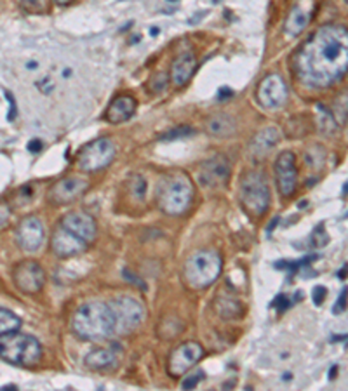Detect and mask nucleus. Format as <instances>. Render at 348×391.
<instances>
[{
    "label": "nucleus",
    "instance_id": "12",
    "mask_svg": "<svg viewBox=\"0 0 348 391\" xmlns=\"http://www.w3.org/2000/svg\"><path fill=\"white\" fill-rule=\"evenodd\" d=\"M275 184L282 197H291L298 186V169L293 151H282L275 160Z\"/></svg>",
    "mask_w": 348,
    "mask_h": 391
},
{
    "label": "nucleus",
    "instance_id": "6",
    "mask_svg": "<svg viewBox=\"0 0 348 391\" xmlns=\"http://www.w3.org/2000/svg\"><path fill=\"white\" fill-rule=\"evenodd\" d=\"M241 200L248 214L260 217L270 205L268 179L261 171H249L241 179Z\"/></svg>",
    "mask_w": 348,
    "mask_h": 391
},
{
    "label": "nucleus",
    "instance_id": "3",
    "mask_svg": "<svg viewBox=\"0 0 348 391\" xmlns=\"http://www.w3.org/2000/svg\"><path fill=\"white\" fill-rule=\"evenodd\" d=\"M223 271V259L216 251H197L185 261L183 278L192 289H208L220 278Z\"/></svg>",
    "mask_w": 348,
    "mask_h": 391
},
{
    "label": "nucleus",
    "instance_id": "14",
    "mask_svg": "<svg viewBox=\"0 0 348 391\" xmlns=\"http://www.w3.org/2000/svg\"><path fill=\"white\" fill-rule=\"evenodd\" d=\"M89 190V183L79 177H65L56 181L49 190V200L56 205H68L79 200Z\"/></svg>",
    "mask_w": 348,
    "mask_h": 391
},
{
    "label": "nucleus",
    "instance_id": "17",
    "mask_svg": "<svg viewBox=\"0 0 348 391\" xmlns=\"http://www.w3.org/2000/svg\"><path fill=\"white\" fill-rule=\"evenodd\" d=\"M60 224L67 230H70L72 233H75L77 237H81L82 240L91 244L94 242L98 235V226L96 221L91 214H87L84 211H74L68 212L67 216H63V219L60 221Z\"/></svg>",
    "mask_w": 348,
    "mask_h": 391
},
{
    "label": "nucleus",
    "instance_id": "39",
    "mask_svg": "<svg viewBox=\"0 0 348 391\" xmlns=\"http://www.w3.org/2000/svg\"><path fill=\"white\" fill-rule=\"evenodd\" d=\"M54 2H56L58 6H68V4H72L74 0H54Z\"/></svg>",
    "mask_w": 348,
    "mask_h": 391
},
{
    "label": "nucleus",
    "instance_id": "10",
    "mask_svg": "<svg viewBox=\"0 0 348 391\" xmlns=\"http://www.w3.org/2000/svg\"><path fill=\"white\" fill-rule=\"evenodd\" d=\"M204 357V348L195 341L183 343L173 351L168 362V372L173 378L185 376L190 369H194L199 364V360Z\"/></svg>",
    "mask_w": 348,
    "mask_h": 391
},
{
    "label": "nucleus",
    "instance_id": "9",
    "mask_svg": "<svg viewBox=\"0 0 348 391\" xmlns=\"http://www.w3.org/2000/svg\"><path fill=\"white\" fill-rule=\"evenodd\" d=\"M256 100L267 110L284 107L288 101V85L284 78L277 74H270L260 82L258 90H256Z\"/></svg>",
    "mask_w": 348,
    "mask_h": 391
},
{
    "label": "nucleus",
    "instance_id": "18",
    "mask_svg": "<svg viewBox=\"0 0 348 391\" xmlns=\"http://www.w3.org/2000/svg\"><path fill=\"white\" fill-rule=\"evenodd\" d=\"M195 70H197V57L192 53H183L173 61L171 74H169V81L176 87H183L188 84L192 77H194Z\"/></svg>",
    "mask_w": 348,
    "mask_h": 391
},
{
    "label": "nucleus",
    "instance_id": "37",
    "mask_svg": "<svg viewBox=\"0 0 348 391\" xmlns=\"http://www.w3.org/2000/svg\"><path fill=\"white\" fill-rule=\"evenodd\" d=\"M28 150L34 151V153H37V151H41V150H42V143H41V141H39V139L30 141V143H28Z\"/></svg>",
    "mask_w": 348,
    "mask_h": 391
},
{
    "label": "nucleus",
    "instance_id": "32",
    "mask_svg": "<svg viewBox=\"0 0 348 391\" xmlns=\"http://www.w3.org/2000/svg\"><path fill=\"white\" fill-rule=\"evenodd\" d=\"M272 306L277 308L279 311H284V310H288V308H289V299L286 298L284 294H279L277 298L274 299V303H272Z\"/></svg>",
    "mask_w": 348,
    "mask_h": 391
},
{
    "label": "nucleus",
    "instance_id": "33",
    "mask_svg": "<svg viewBox=\"0 0 348 391\" xmlns=\"http://www.w3.org/2000/svg\"><path fill=\"white\" fill-rule=\"evenodd\" d=\"M345 308H347V289H343L342 291V294H340V298H338V301H336L335 304V313L336 315H340L342 311H345Z\"/></svg>",
    "mask_w": 348,
    "mask_h": 391
},
{
    "label": "nucleus",
    "instance_id": "26",
    "mask_svg": "<svg viewBox=\"0 0 348 391\" xmlns=\"http://www.w3.org/2000/svg\"><path fill=\"white\" fill-rule=\"evenodd\" d=\"M169 84V75L166 71H157V74L152 75V78L148 81V90L152 94H161L168 89Z\"/></svg>",
    "mask_w": 348,
    "mask_h": 391
},
{
    "label": "nucleus",
    "instance_id": "16",
    "mask_svg": "<svg viewBox=\"0 0 348 391\" xmlns=\"http://www.w3.org/2000/svg\"><path fill=\"white\" fill-rule=\"evenodd\" d=\"M228 177H230V162L223 155L206 160L201 165V171H199V179L208 188L225 186Z\"/></svg>",
    "mask_w": 348,
    "mask_h": 391
},
{
    "label": "nucleus",
    "instance_id": "7",
    "mask_svg": "<svg viewBox=\"0 0 348 391\" xmlns=\"http://www.w3.org/2000/svg\"><path fill=\"white\" fill-rule=\"evenodd\" d=\"M117 150H115V144L112 143L107 137H100V139H94L91 143H87L77 155V167L82 172H98L107 169L108 165L114 162Z\"/></svg>",
    "mask_w": 348,
    "mask_h": 391
},
{
    "label": "nucleus",
    "instance_id": "8",
    "mask_svg": "<svg viewBox=\"0 0 348 391\" xmlns=\"http://www.w3.org/2000/svg\"><path fill=\"white\" fill-rule=\"evenodd\" d=\"M108 306L114 313L115 332H119V334L133 332L134 329L140 327L145 318V306L130 296H121V298L112 299Z\"/></svg>",
    "mask_w": 348,
    "mask_h": 391
},
{
    "label": "nucleus",
    "instance_id": "41",
    "mask_svg": "<svg viewBox=\"0 0 348 391\" xmlns=\"http://www.w3.org/2000/svg\"><path fill=\"white\" fill-rule=\"evenodd\" d=\"M0 390H16V386H14V385L13 386H2Z\"/></svg>",
    "mask_w": 348,
    "mask_h": 391
},
{
    "label": "nucleus",
    "instance_id": "42",
    "mask_svg": "<svg viewBox=\"0 0 348 391\" xmlns=\"http://www.w3.org/2000/svg\"><path fill=\"white\" fill-rule=\"evenodd\" d=\"M168 2H178V0H168Z\"/></svg>",
    "mask_w": 348,
    "mask_h": 391
},
{
    "label": "nucleus",
    "instance_id": "38",
    "mask_svg": "<svg viewBox=\"0 0 348 391\" xmlns=\"http://www.w3.org/2000/svg\"><path fill=\"white\" fill-rule=\"evenodd\" d=\"M345 275H347V264H343V270L338 273L340 280H345Z\"/></svg>",
    "mask_w": 348,
    "mask_h": 391
},
{
    "label": "nucleus",
    "instance_id": "19",
    "mask_svg": "<svg viewBox=\"0 0 348 391\" xmlns=\"http://www.w3.org/2000/svg\"><path fill=\"white\" fill-rule=\"evenodd\" d=\"M281 141V134L275 128H267L263 130H260L251 141V146H249V151H251V157L255 160H263L265 157H268L272 150L279 144Z\"/></svg>",
    "mask_w": 348,
    "mask_h": 391
},
{
    "label": "nucleus",
    "instance_id": "13",
    "mask_svg": "<svg viewBox=\"0 0 348 391\" xmlns=\"http://www.w3.org/2000/svg\"><path fill=\"white\" fill-rule=\"evenodd\" d=\"M89 247L87 242L82 240L81 237H77L75 233H72L70 230L60 226L54 230L53 237H51V249H53L54 254L61 259L74 258V256L82 254L86 249Z\"/></svg>",
    "mask_w": 348,
    "mask_h": 391
},
{
    "label": "nucleus",
    "instance_id": "4",
    "mask_svg": "<svg viewBox=\"0 0 348 391\" xmlns=\"http://www.w3.org/2000/svg\"><path fill=\"white\" fill-rule=\"evenodd\" d=\"M0 358L13 365L30 367L42 358V346L34 336L7 332L0 336Z\"/></svg>",
    "mask_w": 348,
    "mask_h": 391
},
{
    "label": "nucleus",
    "instance_id": "25",
    "mask_svg": "<svg viewBox=\"0 0 348 391\" xmlns=\"http://www.w3.org/2000/svg\"><path fill=\"white\" fill-rule=\"evenodd\" d=\"M21 327V318L9 310L0 308V336L18 331Z\"/></svg>",
    "mask_w": 348,
    "mask_h": 391
},
{
    "label": "nucleus",
    "instance_id": "36",
    "mask_svg": "<svg viewBox=\"0 0 348 391\" xmlns=\"http://www.w3.org/2000/svg\"><path fill=\"white\" fill-rule=\"evenodd\" d=\"M232 96H234V90L228 89V87H221L220 92H218V100L220 101L228 100V97H232Z\"/></svg>",
    "mask_w": 348,
    "mask_h": 391
},
{
    "label": "nucleus",
    "instance_id": "2",
    "mask_svg": "<svg viewBox=\"0 0 348 391\" xmlns=\"http://www.w3.org/2000/svg\"><path fill=\"white\" fill-rule=\"evenodd\" d=\"M72 329L84 341H105L115 334V320L110 306L105 303L82 304L75 313Z\"/></svg>",
    "mask_w": 348,
    "mask_h": 391
},
{
    "label": "nucleus",
    "instance_id": "1",
    "mask_svg": "<svg viewBox=\"0 0 348 391\" xmlns=\"http://www.w3.org/2000/svg\"><path fill=\"white\" fill-rule=\"evenodd\" d=\"M348 67V32L343 25L321 27L300 47L293 60L295 77L314 89L342 81Z\"/></svg>",
    "mask_w": 348,
    "mask_h": 391
},
{
    "label": "nucleus",
    "instance_id": "30",
    "mask_svg": "<svg viewBox=\"0 0 348 391\" xmlns=\"http://www.w3.org/2000/svg\"><path fill=\"white\" fill-rule=\"evenodd\" d=\"M204 378H206L204 371H197L195 374H190L188 378H185V381L181 383V386H183V390H194L199 383L204 381Z\"/></svg>",
    "mask_w": 348,
    "mask_h": 391
},
{
    "label": "nucleus",
    "instance_id": "29",
    "mask_svg": "<svg viewBox=\"0 0 348 391\" xmlns=\"http://www.w3.org/2000/svg\"><path fill=\"white\" fill-rule=\"evenodd\" d=\"M329 242V235L326 233V228L324 224H319L317 228L314 230V233H312V245H314L315 249H321L324 247V245H328Z\"/></svg>",
    "mask_w": 348,
    "mask_h": 391
},
{
    "label": "nucleus",
    "instance_id": "15",
    "mask_svg": "<svg viewBox=\"0 0 348 391\" xmlns=\"http://www.w3.org/2000/svg\"><path fill=\"white\" fill-rule=\"evenodd\" d=\"M18 244L23 251L35 252L41 249L44 242V224L39 217L28 216L16 228Z\"/></svg>",
    "mask_w": 348,
    "mask_h": 391
},
{
    "label": "nucleus",
    "instance_id": "35",
    "mask_svg": "<svg viewBox=\"0 0 348 391\" xmlns=\"http://www.w3.org/2000/svg\"><path fill=\"white\" fill-rule=\"evenodd\" d=\"M9 216H11L9 207H6V205H0V228H2L7 221H9Z\"/></svg>",
    "mask_w": 348,
    "mask_h": 391
},
{
    "label": "nucleus",
    "instance_id": "5",
    "mask_svg": "<svg viewBox=\"0 0 348 391\" xmlns=\"http://www.w3.org/2000/svg\"><path fill=\"white\" fill-rule=\"evenodd\" d=\"M194 184L183 174L169 177L159 188V207L168 216H181L190 209L194 200Z\"/></svg>",
    "mask_w": 348,
    "mask_h": 391
},
{
    "label": "nucleus",
    "instance_id": "34",
    "mask_svg": "<svg viewBox=\"0 0 348 391\" xmlns=\"http://www.w3.org/2000/svg\"><path fill=\"white\" fill-rule=\"evenodd\" d=\"M6 97H7V101H9V104H11V110H9V121H14L16 118V103H14V100H13V94L11 92H6Z\"/></svg>",
    "mask_w": 348,
    "mask_h": 391
},
{
    "label": "nucleus",
    "instance_id": "31",
    "mask_svg": "<svg viewBox=\"0 0 348 391\" xmlns=\"http://www.w3.org/2000/svg\"><path fill=\"white\" fill-rule=\"evenodd\" d=\"M326 296H328V289L322 287V285H317V287H314V291H312V301H314V304H317V306H321V304L324 303Z\"/></svg>",
    "mask_w": 348,
    "mask_h": 391
},
{
    "label": "nucleus",
    "instance_id": "20",
    "mask_svg": "<svg viewBox=\"0 0 348 391\" xmlns=\"http://www.w3.org/2000/svg\"><path fill=\"white\" fill-rule=\"evenodd\" d=\"M138 103L133 96H119L115 97L110 103V107L107 108V121L110 124H122V122H128L134 114H136Z\"/></svg>",
    "mask_w": 348,
    "mask_h": 391
},
{
    "label": "nucleus",
    "instance_id": "24",
    "mask_svg": "<svg viewBox=\"0 0 348 391\" xmlns=\"http://www.w3.org/2000/svg\"><path fill=\"white\" fill-rule=\"evenodd\" d=\"M317 124L319 129L324 134H328V136H331V134H335L340 129L335 114L328 107H324V104H317Z\"/></svg>",
    "mask_w": 348,
    "mask_h": 391
},
{
    "label": "nucleus",
    "instance_id": "22",
    "mask_svg": "<svg viewBox=\"0 0 348 391\" xmlns=\"http://www.w3.org/2000/svg\"><path fill=\"white\" fill-rule=\"evenodd\" d=\"M119 348L117 345L110 348H98V350L91 351L86 357V365L93 371H107V369H114L119 364Z\"/></svg>",
    "mask_w": 348,
    "mask_h": 391
},
{
    "label": "nucleus",
    "instance_id": "43",
    "mask_svg": "<svg viewBox=\"0 0 348 391\" xmlns=\"http://www.w3.org/2000/svg\"><path fill=\"white\" fill-rule=\"evenodd\" d=\"M343 2H348V0H343Z\"/></svg>",
    "mask_w": 348,
    "mask_h": 391
},
{
    "label": "nucleus",
    "instance_id": "23",
    "mask_svg": "<svg viewBox=\"0 0 348 391\" xmlns=\"http://www.w3.org/2000/svg\"><path fill=\"white\" fill-rule=\"evenodd\" d=\"M206 129H208V132L215 137H228L235 132L237 124H235V118L230 117V115L218 114L209 118Z\"/></svg>",
    "mask_w": 348,
    "mask_h": 391
},
{
    "label": "nucleus",
    "instance_id": "21",
    "mask_svg": "<svg viewBox=\"0 0 348 391\" xmlns=\"http://www.w3.org/2000/svg\"><path fill=\"white\" fill-rule=\"evenodd\" d=\"M310 4H296L291 11H289L288 18H286L284 23V34L288 37H298L300 34L308 27L310 23Z\"/></svg>",
    "mask_w": 348,
    "mask_h": 391
},
{
    "label": "nucleus",
    "instance_id": "27",
    "mask_svg": "<svg viewBox=\"0 0 348 391\" xmlns=\"http://www.w3.org/2000/svg\"><path fill=\"white\" fill-rule=\"evenodd\" d=\"M195 129L188 128V125H180V128L168 130L166 134L159 136L161 141H174V139H181V137H187V136H194Z\"/></svg>",
    "mask_w": 348,
    "mask_h": 391
},
{
    "label": "nucleus",
    "instance_id": "28",
    "mask_svg": "<svg viewBox=\"0 0 348 391\" xmlns=\"http://www.w3.org/2000/svg\"><path fill=\"white\" fill-rule=\"evenodd\" d=\"M130 190H133V195L138 200H143L145 195H147V181H145V177L140 176V174H134L130 177Z\"/></svg>",
    "mask_w": 348,
    "mask_h": 391
},
{
    "label": "nucleus",
    "instance_id": "11",
    "mask_svg": "<svg viewBox=\"0 0 348 391\" xmlns=\"http://www.w3.org/2000/svg\"><path fill=\"white\" fill-rule=\"evenodd\" d=\"M13 280L21 292L35 294V292L42 291L44 284H46V271L42 270L37 261H23L14 268Z\"/></svg>",
    "mask_w": 348,
    "mask_h": 391
},
{
    "label": "nucleus",
    "instance_id": "40",
    "mask_svg": "<svg viewBox=\"0 0 348 391\" xmlns=\"http://www.w3.org/2000/svg\"><path fill=\"white\" fill-rule=\"evenodd\" d=\"M336 371H338V367H336V365H335V367L331 369V379L336 378Z\"/></svg>",
    "mask_w": 348,
    "mask_h": 391
}]
</instances>
